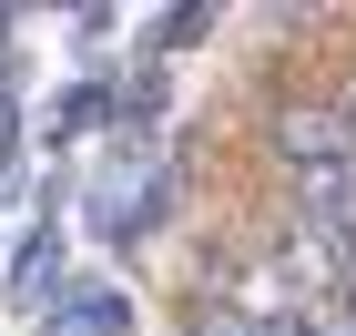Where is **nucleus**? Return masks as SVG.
Returning a JSON list of instances; mask_svg holds the SVG:
<instances>
[{
    "label": "nucleus",
    "mask_w": 356,
    "mask_h": 336,
    "mask_svg": "<svg viewBox=\"0 0 356 336\" xmlns=\"http://www.w3.org/2000/svg\"><path fill=\"white\" fill-rule=\"evenodd\" d=\"M82 133H112V82L82 72V82L51 92V143H82Z\"/></svg>",
    "instance_id": "5"
},
{
    "label": "nucleus",
    "mask_w": 356,
    "mask_h": 336,
    "mask_svg": "<svg viewBox=\"0 0 356 336\" xmlns=\"http://www.w3.org/2000/svg\"><path fill=\"white\" fill-rule=\"evenodd\" d=\"M112 31H122V10H72V51L102 61V51H112Z\"/></svg>",
    "instance_id": "7"
},
{
    "label": "nucleus",
    "mask_w": 356,
    "mask_h": 336,
    "mask_svg": "<svg viewBox=\"0 0 356 336\" xmlns=\"http://www.w3.org/2000/svg\"><path fill=\"white\" fill-rule=\"evenodd\" d=\"M0 296H10L21 316H41V306L61 296V214H41L21 245H10V285H0Z\"/></svg>",
    "instance_id": "4"
},
{
    "label": "nucleus",
    "mask_w": 356,
    "mask_h": 336,
    "mask_svg": "<svg viewBox=\"0 0 356 336\" xmlns=\"http://www.w3.org/2000/svg\"><path fill=\"white\" fill-rule=\"evenodd\" d=\"M224 10H204V0H184V10H153L143 21V61H163V51H193V41H214Z\"/></svg>",
    "instance_id": "6"
},
{
    "label": "nucleus",
    "mask_w": 356,
    "mask_h": 336,
    "mask_svg": "<svg viewBox=\"0 0 356 336\" xmlns=\"http://www.w3.org/2000/svg\"><path fill=\"white\" fill-rule=\"evenodd\" d=\"M173 194H184V143L173 133H112V153L82 184V224L112 255H133V245H153V224L173 214Z\"/></svg>",
    "instance_id": "1"
},
{
    "label": "nucleus",
    "mask_w": 356,
    "mask_h": 336,
    "mask_svg": "<svg viewBox=\"0 0 356 336\" xmlns=\"http://www.w3.org/2000/svg\"><path fill=\"white\" fill-rule=\"evenodd\" d=\"M41 316H51V336H133V296L112 275H61V296Z\"/></svg>",
    "instance_id": "3"
},
{
    "label": "nucleus",
    "mask_w": 356,
    "mask_h": 336,
    "mask_svg": "<svg viewBox=\"0 0 356 336\" xmlns=\"http://www.w3.org/2000/svg\"><path fill=\"white\" fill-rule=\"evenodd\" d=\"M254 143H265V173H275V184H285V173H336V163H356V143H346V122H336L326 92H285V102H265Z\"/></svg>",
    "instance_id": "2"
},
{
    "label": "nucleus",
    "mask_w": 356,
    "mask_h": 336,
    "mask_svg": "<svg viewBox=\"0 0 356 336\" xmlns=\"http://www.w3.org/2000/svg\"><path fill=\"white\" fill-rule=\"evenodd\" d=\"M316 336H356V275L336 285V306H326V326H316Z\"/></svg>",
    "instance_id": "8"
}]
</instances>
